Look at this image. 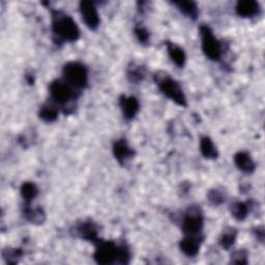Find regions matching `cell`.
Here are the masks:
<instances>
[{
  "label": "cell",
  "instance_id": "25",
  "mask_svg": "<svg viewBox=\"0 0 265 265\" xmlns=\"http://www.w3.org/2000/svg\"><path fill=\"white\" fill-rule=\"evenodd\" d=\"M234 258H237V260H234L233 263H247V256L245 254V252H236L234 255H233Z\"/></svg>",
  "mask_w": 265,
  "mask_h": 265
},
{
  "label": "cell",
  "instance_id": "6",
  "mask_svg": "<svg viewBox=\"0 0 265 265\" xmlns=\"http://www.w3.org/2000/svg\"><path fill=\"white\" fill-rule=\"evenodd\" d=\"M50 94L54 102L58 104H66L75 98L73 86L68 82L55 81L50 85Z\"/></svg>",
  "mask_w": 265,
  "mask_h": 265
},
{
  "label": "cell",
  "instance_id": "18",
  "mask_svg": "<svg viewBox=\"0 0 265 265\" xmlns=\"http://www.w3.org/2000/svg\"><path fill=\"white\" fill-rule=\"evenodd\" d=\"M37 193H38L37 188L32 183H25L23 186H22L21 194H22V197L24 198L26 203H30L36 197Z\"/></svg>",
  "mask_w": 265,
  "mask_h": 265
},
{
  "label": "cell",
  "instance_id": "3",
  "mask_svg": "<svg viewBox=\"0 0 265 265\" xmlns=\"http://www.w3.org/2000/svg\"><path fill=\"white\" fill-rule=\"evenodd\" d=\"M158 84L161 92L173 102L180 106L187 105V99L183 92V88L175 80L168 76H164L158 80Z\"/></svg>",
  "mask_w": 265,
  "mask_h": 265
},
{
  "label": "cell",
  "instance_id": "5",
  "mask_svg": "<svg viewBox=\"0 0 265 265\" xmlns=\"http://www.w3.org/2000/svg\"><path fill=\"white\" fill-rule=\"evenodd\" d=\"M119 247L112 241L102 242L96 250L95 259L100 264H111L118 260Z\"/></svg>",
  "mask_w": 265,
  "mask_h": 265
},
{
  "label": "cell",
  "instance_id": "7",
  "mask_svg": "<svg viewBox=\"0 0 265 265\" xmlns=\"http://www.w3.org/2000/svg\"><path fill=\"white\" fill-rule=\"evenodd\" d=\"M203 227V216L198 209H190L183 222V229L187 235H197Z\"/></svg>",
  "mask_w": 265,
  "mask_h": 265
},
{
  "label": "cell",
  "instance_id": "13",
  "mask_svg": "<svg viewBox=\"0 0 265 265\" xmlns=\"http://www.w3.org/2000/svg\"><path fill=\"white\" fill-rule=\"evenodd\" d=\"M114 156L120 162L124 163L126 160L130 159L132 156V149L128 146L125 140H119L114 144L113 147Z\"/></svg>",
  "mask_w": 265,
  "mask_h": 265
},
{
  "label": "cell",
  "instance_id": "15",
  "mask_svg": "<svg viewBox=\"0 0 265 265\" xmlns=\"http://www.w3.org/2000/svg\"><path fill=\"white\" fill-rule=\"evenodd\" d=\"M78 231H79L80 235L82 236V238H84V239L95 241L98 238L97 227L91 222L81 224L80 227L78 228Z\"/></svg>",
  "mask_w": 265,
  "mask_h": 265
},
{
  "label": "cell",
  "instance_id": "10",
  "mask_svg": "<svg viewBox=\"0 0 265 265\" xmlns=\"http://www.w3.org/2000/svg\"><path fill=\"white\" fill-rule=\"evenodd\" d=\"M235 165L239 170L246 173H252L255 170V163L248 152H238L234 157Z\"/></svg>",
  "mask_w": 265,
  "mask_h": 265
},
{
  "label": "cell",
  "instance_id": "2",
  "mask_svg": "<svg viewBox=\"0 0 265 265\" xmlns=\"http://www.w3.org/2000/svg\"><path fill=\"white\" fill-rule=\"evenodd\" d=\"M63 75L65 82H68L74 88H82L87 84V70L82 63L70 62L64 66Z\"/></svg>",
  "mask_w": 265,
  "mask_h": 265
},
{
  "label": "cell",
  "instance_id": "9",
  "mask_svg": "<svg viewBox=\"0 0 265 265\" xmlns=\"http://www.w3.org/2000/svg\"><path fill=\"white\" fill-rule=\"evenodd\" d=\"M120 107L124 117L131 119L139 111V102L134 97H122L120 99Z\"/></svg>",
  "mask_w": 265,
  "mask_h": 265
},
{
  "label": "cell",
  "instance_id": "20",
  "mask_svg": "<svg viewBox=\"0 0 265 265\" xmlns=\"http://www.w3.org/2000/svg\"><path fill=\"white\" fill-rule=\"evenodd\" d=\"M176 6L179 7V9L187 16L190 18H196L198 15V8L195 3L191 2H183V3H176Z\"/></svg>",
  "mask_w": 265,
  "mask_h": 265
},
{
  "label": "cell",
  "instance_id": "21",
  "mask_svg": "<svg viewBox=\"0 0 265 265\" xmlns=\"http://www.w3.org/2000/svg\"><path fill=\"white\" fill-rule=\"evenodd\" d=\"M25 214L26 216L28 217L29 220H31L32 223H41L42 222V218L43 216H45V214H43L42 210L38 207L36 208H27L26 211H25Z\"/></svg>",
  "mask_w": 265,
  "mask_h": 265
},
{
  "label": "cell",
  "instance_id": "11",
  "mask_svg": "<svg viewBox=\"0 0 265 265\" xmlns=\"http://www.w3.org/2000/svg\"><path fill=\"white\" fill-rule=\"evenodd\" d=\"M259 11H260L259 4L256 2H251V0L240 2L237 4V7H236L237 14L244 18H252L258 15Z\"/></svg>",
  "mask_w": 265,
  "mask_h": 265
},
{
  "label": "cell",
  "instance_id": "14",
  "mask_svg": "<svg viewBox=\"0 0 265 265\" xmlns=\"http://www.w3.org/2000/svg\"><path fill=\"white\" fill-rule=\"evenodd\" d=\"M168 53L171 57L172 61L179 66H184L186 62V54L185 51L178 45H175L173 42L168 43Z\"/></svg>",
  "mask_w": 265,
  "mask_h": 265
},
{
  "label": "cell",
  "instance_id": "24",
  "mask_svg": "<svg viewBox=\"0 0 265 265\" xmlns=\"http://www.w3.org/2000/svg\"><path fill=\"white\" fill-rule=\"evenodd\" d=\"M136 35L138 37V39L141 41V42H146L149 38V34H148V31L142 27H139L136 29Z\"/></svg>",
  "mask_w": 265,
  "mask_h": 265
},
{
  "label": "cell",
  "instance_id": "16",
  "mask_svg": "<svg viewBox=\"0 0 265 265\" xmlns=\"http://www.w3.org/2000/svg\"><path fill=\"white\" fill-rule=\"evenodd\" d=\"M200 150L203 156L208 159H215L217 157V150L213 142L208 138L204 137L200 142Z\"/></svg>",
  "mask_w": 265,
  "mask_h": 265
},
{
  "label": "cell",
  "instance_id": "23",
  "mask_svg": "<svg viewBox=\"0 0 265 265\" xmlns=\"http://www.w3.org/2000/svg\"><path fill=\"white\" fill-rule=\"evenodd\" d=\"M209 200L214 204H219V203H222L225 199L223 198L222 194H220L218 191L214 190L209 193Z\"/></svg>",
  "mask_w": 265,
  "mask_h": 265
},
{
  "label": "cell",
  "instance_id": "8",
  "mask_svg": "<svg viewBox=\"0 0 265 265\" xmlns=\"http://www.w3.org/2000/svg\"><path fill=\"white\" fill-rule=\"evenodd\" d=\"M80 12L84 23L91 29H96L100 23V17L97 8L93 3L83 2L80 5Z\"/></svg>",
  "mask_w": 265,
  "mask_h": 265
},
{
  "label": "cell",
  "instance_id": "17",
  "mask_svg": "<svg viewBox=\"0 0 265 265\" xmlns=\"http://www.w3.org/2000/svg\"><path fill=\"white\" fill-rule=\"evenodd\" d=\"M57 114H58V110L52 104H46V105L41 106L40 108L39 115H40V118H42L45 121H48V122L54 121L57 118Z\"/></svg>",
  "mask_w": 265,
  "mask_h": 265
},
{
  "label": "cell",
  "instance_id": "4",
  "mask_svg": "<svg viewBox=\"0 0 265 265\" xmlns=\"http://www.w3.org/2000/svg\"><path fill=\"white\" fill-rule=\"evenodd\" d=\"M200 35L202 40V49L205 55L212 60H218L222 55V47L219 41L213 35L208 26H201Z\"/></svg>",
  "mask_w": 265,
  "mask_h": 265
},
{
  "label": "cell",
  "instance_id": "12",
  "mask_svg": "<svg viewBox=\"0 0 265 265\" xmlns=\"http://www.w3.org/2000/svg\"><path fill=\"white\" fill-rule=\"evenodd\" d=\"M199 248H200V241L196 235H187L181 242V249L187 256H195Z\"/></svg>",
  "mask_w": 265,
  "mask_h": 265
},
{
  "label": "cell",
  "instance_id": "19",
  "mask_svg": "<svg viewBox=\"0 0 265 265\" xmlns=\"http://www.w3.org/2000/svg\"><path fill=\"white\" fill-rule=\"evenodd\" d=\"M249 205L244 202H236L231 207V212L233 216L237 219H244L249 213Z\"/></svg>",
  "mask_w": 265,
  "mask_h": 265
},
{
  "label": "cell",
  "instance_id": "22",
  "mask_svg": "<svg viewBox=\"0 0 265 265\" xmlns=\"http://www.w3.org/2000/svg\"><path fill=\"white\" fill-rule=\"evenodd\" d=\"M235 238H236V233L234 231L230 230L228 232H225L222 238H220V245H222V247L225 249H229L234 244Z\"/></svg>",
  "mask_w": 265,
  "mask_h": 265
},
{
  "label": "cell",
  "instance_id": "1",
  "mask_svg": "<svg viewBox=\"0 0 265 265\" xmlns=\"http://www.w3.org/2000/svg\"><path fill=\"white\" fill-rule=\"evenodd\" d=\"M53 17V32L60 40L75 41L79 38V28L70 16L57 12Z\"/></svg>",
  "mask_w": 265,
  "mask_h": 265
}]
</instances>
